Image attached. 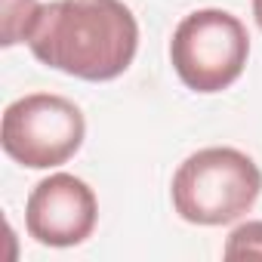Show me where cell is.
Wrapping results in <instances>:
<instances>
[{
  "label": "cell",
  "instance_id": "1",
  "mask_svg": "<svg viewBox=\"0 0 262 262\" xmlns=\"http://www.w3.org/2000/svg\"><path fill=\"white\" fill-rule=\"evenodd\" d=\"M28 50L53 71L102 83L133 65L139 22L123 0H53L37 16Z\"/></svg>",
  "mask_w": 262,
  "mask_h": 262
},
{
  "label": "cell",
  "instance_id": "2",
  "mask_svg": "<svg viewBox=\"0 0 262 262\" xmlns=\"http://www.w3.org/2000/svg\"><path fill=\"white\" fill-rule=\"evenodd\" d=\"M262 194V170L241 148L213 145L188 155L170 185L173 210L191 225H228L253 210Z\"/></svg>",
  "mask_w": 262,
  "mask_h": 262
},
{
  "label": "cell",
  "instance_id": "3",
  "mask_svg": "<svg viewBox=\"0 0 262 262\" xmlns=\"http://www.w3.org/2000/svg\"><path fill=\"white\" fill-rule=\"evenodd\" d=\"M250 34L228 10H194L188 13L170 40V62L179 80L201 96L228 90L247 68Z\"/></svg>",
  "mask_w": 262,
  "mask_h": 262
},
{
  "label": "cell",
  "instance_id": "4",
  "mask_svg": "<svg viewBox=\"0 0 262 262\" xmlns=\"http://www.w3.org/2000/svg\"><path fill=\"white\" fill-rule=\"evenodd\" d=\"M86 139L83 111L56 93H28L7 105L0 120V145L7 158L28 170L68 164Z\"/></svg>",
  "mask_w": 262,
  "mask_h": 262
},
{
  "label": "cell",
  "instance_id": "5",
  "mask_svg": "<svg viewBox=\"0 0 262 262\" xmlns=\"http://www.w3.org/2000/svg\"><path fill=\"white\" fill-rule=\"evenodd\" d=\"M99 222V201L96 191L71 176L53 173L40 179L25 204V228L43 247H77L83 244Z\"/></svg>",
  "mask_w": 262,
  "mask_h": 262
},
{
  "label": "cell",
  "instance_id": "6",
  "mask_svg": "<svg viewBox=\"0 0 262 262\" xmlns=\"http://www.w3.org/2000/svg\"><path fill=\"white\" fill-rule=\"evenodd\" d=\"M43 4L40 0H0V43L4 47H16V43H28L37 16H40Z\"/></svg>",
  "mask_w": 262,
  "mask_h": 262
},
{
  "label": "cell",
  "instance_id": "7",
  "mask_svg": "<svg viewBox=\"0 0 262 262\" xmlns=\"http://www.w3.org/2000/svg\"><path fill=\"white\" fill-rule=\"evenodd\" d=\"M222 256L225 259H262V219L237 225L228 234Z\"/></svg>",
  "mask_w": 262,
  "mask_h": 262
},
{
  "label": "cell",
  "instance_id": "8",
  "mask_svg": "<svg viewBox=\"0 0 262 262\" xmlns=\"http://www.w3.org/2000/svg\"><path fill=\"white\" fill-rule=\"evenodd\" d=\"M253 19H256V25L262 31V0H253Z\"/></svg>",
  "mask_w": 262,
  "mask_h": 262
}]
</instances>
